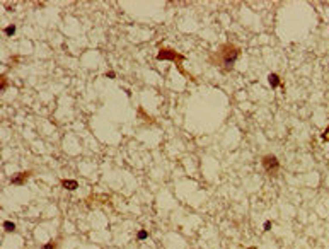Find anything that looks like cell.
I'll list each match as a JSON object with an SVG mask.
<instances>
[{
    "label": "cell",
    "mask_w": 329,
    "mask_h": 249,
    "mask_svg": "<svg viewBox=\"0 0 329 249\" xmlns=\"http://www.w3.org/2000/svg\"><path fill=\"white\" fill-rule=\"evenodd\" d=\"M239 55H240V50L235 44L225 43L223 46H220V50L217 51V53L211 55V61H213L215 65H218V67H222V68H225L229 72V70H232L234 63L237 61Z\"/></svg>",
    "instance_id": "cell-1"
},
{
    "label": "cell",
    "mask_w": 329,
    "mask_h": 249,
    "mask_svg": "<svg viewBox=\"0 0 329 249\" xmlns=\"http://www.w3.org/2000/svg\"><path fill=\"white\" fill-rule=\"evenodd\" d=\"M157 60H159V61H164V60L174 61V63L178 65V68H179L181 73H182L184 77H188V73H186V72H184V68L181 67V63L186 60V58H184V55L178 53L176 50H170V48H160L159 53H157Z\"/></svg>",
    "instance_id": "cell-2"
},
{
    "label": "cell",
    "mask_w": 329,
    "mask_h": 249,
    "mask_svg": "<svg viewBox=\"0 0 329 249\" xmlns=\"http://www.w3.org/2000/svg\"><path fill=\"white\" fill-rule=\"evenodd\" d=\"M261 164H263V169L266 171L269 176H276V174H278L280 162L275 155H264L263 160H261Z\"/></svg>",
    "instance_id": "cell-3"
},
{
    "label": "cell",
    "mask_w": 329,
    "mask_h": 249,
    "mask_svg": "<svg viewBox=\"0 0 329 249\" xmlns=\"http://www.w3.org/2000/svg\"><path fill=\"white\" fill-rule=\"evenodd\" d=\"M31 176V171H24V172H20V174H15V176H12L10 178V184H24L26 181L29 179Z\"/></svg>",
    "instance_id": "cell-4"
},
{
    "label": "cell",
    "mask_w": 329,
    "mask_h": 249,
    "mask_svg": "<svg viewBox=\"0 0 329 249\" xmlns=\"http://www.w3.org/2000/svg\"><path fill=\"white\" fill-rule=\"evenodd\" d=\"M61 184H63V188L67 189H77L79 188V183L73 179H61Z\"/></svg>",
    "instance_id": "cell-5"
},
{
    "label": "cell",
    "mask_w": 329,
    "mask_h": 249,
    "mask_svg": "<svg viewBox=\"0 0 329 249\" xmlns=\"http://www.w3.org/2000/svg\"><path fill=\"white\" fill-rule=\"evenodd\" d=\"M268 82H269V85L271 87H280V77L276 75V73H269V77H268Z\"/></svg>",
    "instance_id": "cell-6"
},
{
    "label": "cell",
    "mask_w": 329,
    "mask_h": 249,
    "mask_svg": "<svg viewBox=\"0 0 329 249\" xmlns=\"http://www.w3.org/2000/svg\"><path fill=\"white\" fill-rule=\"evenodd\" d=\"M4 229L7 230V232H12V230H15V225H14L12 222H9V220H7V222L4 224Z\"/></svg>",
    "instance_id": "cell-7"
},
{
    "label": "cell",
    "mask_w": 329,
    "mask_h": 249,
    "mask_svg": "<svg viewBox=\"0 0 329 249\" xmlns=\"http://www.w3.org/2000/svg\"><path fill=\"white\" fill-rule=\"evenodd\" d=\"M147 237H149V234H147V230H140L138 234H137V239H140V241L147 239Z\"/></svg>",
    "instance_id": "cell-8"
},
{
    "label": "cell",
    "mask_w": 329,
    "mask_h": 249,
    "mask_svg": "<svg viewBox=\"0 0 329 249\" xmlns=\"http://www.w3.org/2000/svg\"><path fill=\"white\" fill-rule=\"evenodd\" d=\"M14 32H15V26H7V28H5V34H7V36H12Z\"/></svg>",
    "instance_id": "cell-9"
},
{
    "label": "cell",
    "mask_w": 329,
    "mask_h": 249,
    "mask_svg": "<svg viewBox=\"0 0 329 249\" xmlns=\"http://www.w3.org/2000/svg\"><path fill=\"white\" fill-rule=\"evenodd\" d=\"M41 249H55V242L51 241V242H48V244H44Z\"/></svg>",
    "instance_id": "cell-10"
},
{
    "label": "cell",
    "mask_w": 329,
    "mask_h": 249,
    "mask_svg": "<svg viewBox=\"0 0 329 249\" xmlns=\"http://www.w3.org/2000/svg\"><path fill=\"white\" fill-rule=\"evenodd\" d=\"M322 140H324V142H329V128L322 133Z\"/></svg>",
    "instance_id": "cell-11"
},
{
    "label": "cell",
    "mask_w": 329,
    "mask_h": 249,
    "mask_svg": "<svg viewBox=\"0 0 329 249\" xmlns=\"http://www.w3.org/2000/svg\"><path fill=\"white\" fill-rule=\"evenodd\" d=\"M0 84H2L0 87H2V89H5V87H7V79H5V77H2V80H0Z\"/></svg>",
    "instance_id": "cell-12"
},
{
    "label": "cell",
    "mask_w": 329,
    "mask_h": 249,
    "mask_svg": "<svg viewBox=\"0 0 329 249\" xmlns=\"http://www.w3.org/2000/svg\"><path fill=\"white\" fill-rule=\"evenodd\" d=\"M269 229H271V222H266L264 224V230H269Z\"/></svg>",
    "instance_id": "cell-13"
}]
</instances>
